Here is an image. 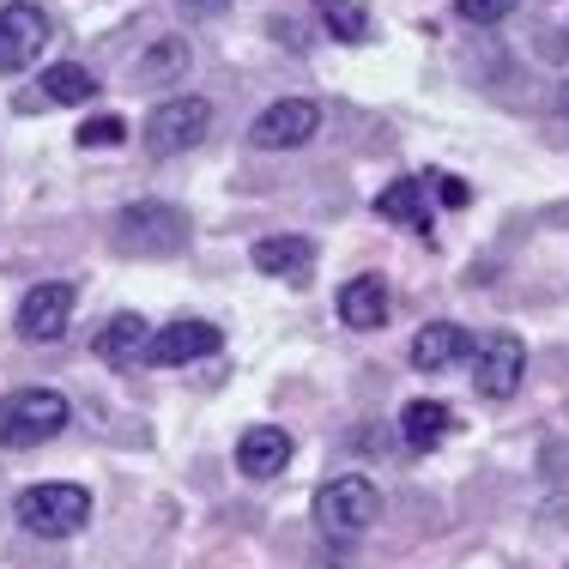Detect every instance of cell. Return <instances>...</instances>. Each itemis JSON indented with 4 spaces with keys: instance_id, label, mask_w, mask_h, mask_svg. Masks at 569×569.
<instances>
[{
    "instance_id": "obj_17",
    "label": "cell",
    "mask_w": 569,
    "mask_h": 569,
    "mask_svg": "<svg viewBox=\"0 0 569 569\" xmlns=\"http://www.w3.org/2000/svg\"><path fill=\"white\" fill-rule=\"evenodd\" d=\"M376 212H382L388 224L430 230V182H418V176H400V182H388L382 194H376Z\"/></svg>"
},
{
    "instance_id": "obj_4",
    "label": "cell",
    "mask_w": 569,
    "mask_h": 569,
    "mask_svg": "<svg viewBox=\"0 0 569 569\" xmlns=\"http://www.w3.org/2000/svg\"><path fill=\"white\" fill-rule=\"evenodd\" d=\"M116 237L128 254H176L188 242V212L170 200H140V207H121Z\"/></svg>"
},
{
    "instance_id": "obj_5",
    "label": "cell",
    "mask_w": 569,
    "mask_h": 569,
    "mask_svg": "<svg viewBox=\"0 0 569 569\" xmlns=\"http://www.w3.org/2000/svg\"><path fill=\"white\" fill-rule=\"evenodd\" d=\"M467 363H472V388L485 400H509L527 376V346H521V333H479Z\"/></svg>"
},
{
    "instance_id": "obj_2",
    "label": "cell",
    "mask_w": 569,
    "mask_h": 569,
    "mask_svg": "<svg viewBox=\"0 0 569 569\" xmlns=\"http://www.w3.org/2000/svg\"><path fill=\"white\" fill-rule=\"evenodd\" d=\"M12 521L37 539H67L91 521V491L86 485H24L12 497Z\"/></svg>"
},
{
    "instance_id": "obj_22",
    "label": "cell",
    "mask_w": 569,
    "mask_h": 569,
    "mask_svg": "<svg viewBox=\"0 0 569 569\" xmlns=\"http://www.w3.org/2000/svg\"><path fill=\"white\" fill-rule=\"evenodd\" d=\"M455 7H460V19H467V24H503L521 0H455Z\"/></svg>"
},
{
    "instance_id": "obj_3",
    "label": "cell",
    "mask_w": 569,
    "mask_h": 569,
    "mask_svg": "<svg viewBox=\"0 0 569 569\" xmlns=\"http://www.w3.org/2000/svg\"><path fill=\"white\" fill-rule=\"evenodd\" d=\"M309 515H316L321 533H363V527H376V515H382V491H376V479H363V472H340V479H328L316 497H309Z\"/></svg>"
},
{
    "instance_id": "obj_14",
    "label": "cell",
    "mask_w": 569,
    "mask_h": 569,
    "mask_svg": "<svg viewBox=\"0 0 569 569\" xmlns=\"http://www.w3.org/2000/svg\"><path fill=\"white\" fill-rule=\"evenodd\" d=\"M254 267L267 279H284V284H303L316 273V242L309 237H261L254 242Z\"/></svg>"
},
{
    "instance_id": "obj_10",
    "label": "cell",
    "mask_w": 569,
    "mask_h": 569,
    "mask_svg": "<svg viewBox=\"0 0 569 569\" xmlns=\"http://www.w3.org/2000/svg\"><path fill=\"white\" fill-rule=\"evenodd\" d=\"M224 346V333L212 328V321H170V328H152V346H146V363H158V370H182V363H200L212 358V351Z\"/></svg>"
},
{
    "instance_id": "obj_8",
    "label": "cell",
    "mask_w": 569,
    "mask_h": 569,
    "mask_svg": "<svg viewBox=\"0 0 569 569\" xmlns=\"http://www.w3.org/2000/svg\"><path fill=\"white\" fill-rule=\"evenodd\" d=\"M49 37H56V24H49L43 7H31V0L0 7V73H24V67L43 56Z\"/></svg>"
},
{
    "instance_id": "obj_20",
    "label": "cell",
    "mask_w": 569,
    "mask_h": 569,
    "mask_svg": "<svg viewBox=\"0 0 569 569\" xmlns=\"http://www.w3.org/2000/svg\"><path fill=\"white\" fill-rule=\"evenodd\" d=\"M37 91H43L49 103H61V110H67V103H86L91 91H98V79H91L79 61H56V67H43V79H37Z\"/></svg>"
},
{
    "instance_id": "obj_18",
    "label": "cell",
    "mask_w": 569,
    "mask_h": 569,
    "mask_svg": "<svg viewBox=\"0 0 569 569\" xmlns=\"http://www.w3.org/2000/svg\"><path fill=\"white\" fill-rule=\"evenodd\" d=\"M146 346H152V328H146L140 316H110V328L98 333V358L116 363V370L146 363Z\"/></svg>"
},
{
    "instance_id": "obj_1",
    "label": "cell",
    "mask_w": 569,
    "mask_h": 569,
    "mask_svg": "<svg viewBox=\"0 0 569 569\" xmlns=\"http://www.w3.org/2000/svg\"><path fill=\"white\" fill-rule=\"evenodd\" d=\"M73 406L56 388H12L0 400V449H43L49 437H61Z\"/></svg>"
},
{
    "instance_id": "obj_13",
    "label": "cell",
    "mask_w": 569,
    "mask_h": 569,
    "mask_svg": "<svg viewBox=\"0 0 569 569\" xmlns=\"http://www.w3.org/2000/svg\"><path fill=\"white\" fill-rule=\"evenodd\" d=\"M467 351H472V333L460 328V321H425L418 340H412V370L437 376V370H449V363H460Z\"/></svg>"
},
{
    "instance_id": "obj_11",
    "label": "cell",
    "mask_w": 569,
    "mask_h": 569,
    "mask_svg": "<svg viewBox=\"0 0 569 569\" xmlns=\"http://www.w3.org/2000/svg\"><path fill=\"white\" fill-rule=\"evenodd\" d=\"M284 460H291V437L279 425H249L237 437V467L242 479H279Z\"/></svg>"
},
{
    "instance_id": "obj_21",
    "label": "cell",
    "mask_w": 569,
    "mask_h": 569,
    "mask_svg": "<svg viewBox=\"0 0 569 569\" xmlns=\"http://www.w3.org/2000/svg\"><path fill=\"white\" fill-rule=\"evenodd\" d=\"M121 140H128V121H121V116H98V121H86V128H79V146H86V152H91V146H98V152H110V146H121Z\"/></svg>"
},
{
    "instance_id": "obj_9",
    "label": "cell",
    "mask_w": 569,
    "mask_h": 569,
    "mask_svg": "<svg viewBox=\"0 0 569 569\" xmlns=\"http://www.w3.org/2000/svg\"><path fill=\"white\" fill-rule=\"evenodd\" d=\"M67 321H73V284H67V279H43V284H31V291H24V303H19V340L56 346L61 333H67Z\"/></svg>"
},
{
    "instance_id": "obj_15",
    "label": "cell",
    "mask_w": 569,
    "mask_h": 569,
    "mask_svg": "<svg viewBox=\"0 0 569 569\" xmlns=\"http://www.w3.org/2000/svg\"><path fill=\"white\" fill-rule=\"evenodd\" d=\"M188 61H194L188 37H158V43L140 56V67H133V79H140V86H152V91L182 86V79H188Z\"/></svg>"
},
{
    "instance_id": "obj_19",
    "label": "cell",
    "mask_w": 569,
    "mask_h": 569,
    "mask_svg": "<svg viewBox=\"0 0 569 569\" xmlns=\"http://www.w3.org/2000/svg\"><path fill=\"white\" fill-rule=\"evenodd\" d=\"M316 19L333 43H370V0H316Z\"/></svg>"
},
{
    "instance_id": "obj_24",
    "label": "cell",
    "mask_w": 569,
    "mask_h": 569,
    "mask_svg": "<svg viewBox=\"0 0 569 569\" xmlns=\"http://www.w3.org/2000/svg\"><path fill=\"white\" fill-rule=\"evenodd\" d=\"M224 7H230V0H182V12H188V19H219Z\"/></svg>"
},
{
    "instance_id": "obj_16",
    "label": "cell",
    "mask_w": 569,
    "mask_h": 569,
    "mask_svg": "<svg viewBox=\"0 0 569 569\" xmlns=\"http://www.w3.org/2000/svg\"><path fill=\"white\" fill-rule=\"evenodd\" d=\"M449 430H455V412L442 400H412L400 412V437H406L412 455H430L437 442H449Z\"/></svg>"
},
{
    "instance_id": "obj_7",
    "label": "cell",
    "mask_w": 569,
    "mask_h": 569,
    "mask_svg": "<svg viewBox=\"0 0 569 569\" xmlns=\"http://www.w3.org/2000/svg\"><path fill=\"white\" fill-rule=\"evenodd\" d=\"M316 133H321V103L279 98V103H267V110L254 116L249 140L261 146V152H297V146H309Z\"/></svg>"
},
{
    "instance_id": "obj_6",
    "label": "cell",
    "mask_w": 569,
    "mask_h": 569,
    "mask_svg": "<svg viewBox=\"0 0 569 569\" xmlns=\"http://www.w3.org/2000/svg\"><path fill=\"white\" fill-rule=\"evenodd\" d=\"M212 128V103L207 98H164L146 116V152L152 158H176L188 146H200Z\"/></svg>"
},
{
    "instance_id": "obj_23",
    "label": "cell",
    "mask_w": 569,
    "mask_h": 569,
    "mask_svg": "<svg viewBox=\"0 0 569 569\" xmlns=\"http://www.w3.org/2000/svg\"><path fill=\"white\" fill-rule=\"evenodd\" d=\"M430 188H437V194H442V207H467V182H460V176H430Z\"/></svg>"
},
{
    "instance_id": "obj_25",
    "label": "cell",
    "mask_w": 569,
    "mask_h": 569,
    "mask_svg": "<svg viewBox=\"0 0 569 569\" xmlns=\"http://www.w3.org/2000/svg\"><path fill=\"white\" fill-rule=\"evenodd\" d=\"M558 103H563V116H569V86H563V98H558Z\"/></svg>"
},
{
    "instance_id": "obj_12",
    "label": "cell",
    "mask_w": 569,
    "mask_h": 569,
    "mask_svg": "<svg viewBox=\"0 0 569 569\" xmlns=\"http://www.w3.org/2000/svg\"><path fill=\"white\" fill-rule=\"evenodd\" d=\"M388 309H395V297H388V284L376 273H358L351 284H340V321L351 333H376L388 321Z\"/></svg>"
}]
</instances>
